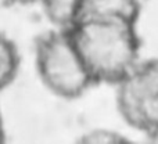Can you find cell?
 <instances>
[{"instance_id": "1", "label": "cell", "mask_w": 158, "mask_h": 144, "mask_svg": "<svg viewBox=\"0 0 158 144\" xmlns=\"http://www.w3.org/2000/svg\"><path fill=\"white\" fill-rule=\"evenodd\" d=\"M68 31L94 84L115 86L140 61L136 22L90 18L77 22Z\"/></svg>"}, {"instance_id": "2", "label": "cell", "mask_w": 158, "mask_h": 144, "mask_svg": "<svg viewBox=\"0 0 158 144\" xmlns=\"http://www.w3.org/2000/svg\"><path fill=\"white\" fill-rule=\"evenodd\" d=\"M33 57L42 84L57 97L77 100L94 84L68 29L54 28L36 36Z\"/></svg>"}, {"instance_id": "3", "label": "cell", "mask_w": 158, "mask_h": 144, "mask_svg": "<svg viewBox=\"0 0 158 144\" xmlns=\"http://www.w3.org/2000/svg\"><path fill=\"white\" fill-rule=\"evenodd\" d=\"M115 87L117 109L131 128L143 134L158 128V58L139 61Z\"/></svg>"}, {"instance_id": "4", "label": "cell", "mask_w": 158, "mask_h": 144, "mask_svg": "<svg viewBox=\"0 0 158 144\" xmlns=\"http://www.w3.org/2000/svg\"><path fill=\"white\" fill-rule=\"evenodd\" d=\"M140 14L139 0H83L78 21L90 18L125 19L136 22Z\"/></svg>"}, {"instance_id": "5", "label": "cell", "mask_w": 158, "mask_h": 144, "mask_svg": "<svg viewBox=\"0 0 158 144\" xmlns=\"http://www.w3.org/2000/svg\"><path fill=\"white\" fill-rule=\"evenodd\" d=\"M19 67L21 54L17 43L4 32H0V92L14 83Z\"/></svg>"}, {"instance_id": "6", "label": "cell", "mask_w": 158, "mask_h": 144, "mask_svg": "<svg viewBox=\"0 0 158 144\" xmlns=\"http://www.w3.org/2000/svg\"><path fill=\"white\" fill-rule=\"evenodd\" d=\"M83 0H42L47 19L54 28L69 29L77 24Z\"/></svg>"}, {"instance_id": "7", "label": "cell", "mask_w": 158, "mask_h": 144, "mask_svg": "<svg viewBox=\"0 0 158 144\" xmlns=\"http://www.w3.org/2000/svg\"><path fill=\"white\" fill-rule=\"evenodd\" d=\"M78 142L83 144H126L131 143V140L118 130L108 128H94L79 136Z\"/></svg>"}, {"instance_id": "8", "label": "cell", "mask_w": 158, "mask_h": 144, "mask_svg": "<svg viewBox=\"0 0 158 144\" xmlns=\"http://www.w3.org/2000/svg\"><path fill=\"white\" fill-rule=\"evenodd\" d=\"M8 4L14 6H31V4H40L42 0H6Z\"/></svg>"}, {"instance_id": "9", "label": "cell", "mask_w": 158, "mask_h": 144, "mask_svg": "<svg viewBox=\"0 0 158 144\" xmlns=\"http://www.w3.org/2000/svg\"><path fill=\"white\" fill-rule=\"evenodd\" d=\"M7 140V132H6V125H4V118L2 115V111H0V144L6 143Z\"/></svg>"}, {"instance_id": "10", "label": "cell", "mask_w": 158, "mask_h": 144, "mask_svg": "<svg viewBox=\"0 0 158 144\" xmlns=\"http://www.w3.org/2000/svg\"><path fill=\"white\" fill-rule=\"evenodd\" d=\"M146 136V140L151 144H158V128H156L154 130L148 132V133L144 134Z\"/></svg>"}]
</instances>
